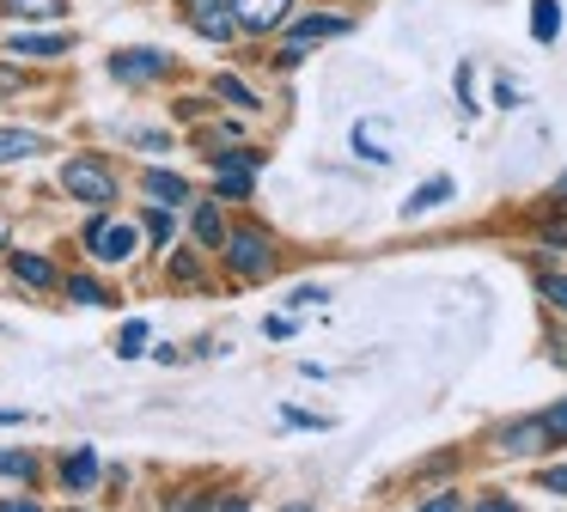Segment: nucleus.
I'll return each instance as SVG.
<instances>
[{"label":"nucleus","instance_id":"c85d7f7f","mask_svg":"<svg viewBox=\"0 0 567 512\" xmlns=\"http://www.w3.org/2000/svg\"><path fill=\"white\" fill-rule=\"evenodd\" d=\"M287 427H323V414H306V409H281Z\"/></svg>","mask_w":567,"mask_h":512},{"label":"nucleus","instance_id":"2f4dec72","mask_svg":"<svg viewBox=\"0 0 567 512\" xmlns=\"http://www.w3.org/2000/svg\"><path fill=\"white\" fill-rule=\"evenodd\" d=\"M323 299H330L323 287H299V293H293V305H323Z\"/></svg>","mask_w":567,"mask_h":512},{"label":"nucleus","instance_id":"bb28decb","mask_svg":"<svg viewBox=\"0 0 567 512\" xmlns=\"http://www.w3.org/2000/svg\"><path fill=\"white\" fill-rule=\"evenodd\" d=\"M543 488H549V494H561V500H567V463H555V470H543Z\"/></svg>","mask_w":567,"mask_h":512},{"label":"nucleus","instance_id":"9b49d317","mask_svg":"<svg viewBox=\"0 0 567 512\" xmlns=\"http://www.w3.org/2000/svg\"><path fill=\"white\" fill-rule=\"evenodd\" d=\"M62 482L74 488V494H86V488L99 482V451H92V446L68 451V458H62Z\"/></svg>","mask_w":567,"mask_h":512},{"label":"nucleus","instance_id":"6ab92c4d","mask_svg":"<svg viewBox=\"0 0 567 512\" xmlns=\"http://www.w3.org/2000/svg\"><path fill=\"white\" fill-rule=\"evenodd\" d=\"M555 31H561V12H555V0H537V12H530V37H537V43H555Z\"/></svg>","mask_w":567,"mask_h":512},{"label":"nucleus","instance_id":"cd10ccee","mask_svg":"<svg viewBox=\"0 0 567 512\" xmlns=\"http://www.w3.org/2000/svg\"><path fill=\"white\" fill-rule=\"evenodd\" d=\"M421 506H427V512H457V506H464V500H457V494H427V500H421Z\"/></svg>","mask_w":567,"mask_h":512},{"label":"nucleus","instance_id":"4468645a","mask_svg":"<svg viewBox=\"0 0 567 512\" xmlns=\"http://www.w3.org/2000/svg\"><path fill=\"white\" fill-rule=\"evenodd\" d=\"M7 55H25V61H50V55H68V37H13L7 43Z\"/></svg>","mask_w":567,"mask_h":512},{"label":"nucleus","instance_id":"dca6fc26","mask_svg":"<svg viewBox=\"0 0 567 512\" xmlns=\"http://www.w3.org/2000/svg\"><path fill=\"white\" fill-rule=\"evenodd\" d=\"M13 275L25 280V287H55V268L43 263V256H31V250H13Z\"/></svg>","mask_w":567,"mask_h":512},{"label":"nucleus","instance_id":"f03ea898","mask_svg":"<svg viewBox=\"0 0 567 512\" xmlns=\"http://www.w3.org/2000/svg\"><path fill=\"white\" fill-rule=\"evenodd\" d=\"M220 250H226V268H233V275H245V280H262L275 268V244L262 238V232H250V226L245 232H226Z\"/></svg>","mask_w":567,"mask_h":512},{"label":"nucleus","instance_id":"4be33fe9","mask_svg":"<svg viewBox=\"0 0 567 512\" xmlns=\"http://www.w3.org/2000/svg\"><path fill=\"white\" fill-rule=\"evenodd\" d=\"M172 232H177L172 207H165V202H159V207H147V238H153V244H172Z\"/></svg>","mask_w":567,"mask_h":512},{"label":"nucleus","instance_id":"c756f323","mask_svg":"<svg viewBox=\"0 0 567 512\" xmlns=\"http://www.w3.org/2000/svg\"><path fill=\"white\" fill-rule=\"evenodd\" d=\"M262 336H275V341H287V336H293V317H269V324H262Z\"/></svg>","mask_w":567,"mask_h":512},{"label":"nucleus","instance_id":"9d476101","mask_svg":"<svg viewBox=\"0 0 567 512\" xmlns=\"http://www.w3.org/2000/svg\"><path fill=\"white\" fill-rule=\"evenodd\" d=\"M348 19H336V12H311V19H299L293 31H287V49H306V43H323V37H342Z\"/></svg>","mask_w":567,"mask_h":512},{"label":"nucleus","instance_id":"473e14b6","mask_svg":"<svg viewBox=\"0 0 567 512\" xmlns=\"http://www.w3.org/2000/svg\"><path fill=\"white\" fill-rule=\"evenodd\" d=\"M25 421V409H0V427H19Z\"/></svg>","mask_w":567,"mask_h":512},{"label":"nucleus","instance_id":"2eb2a0df","mask_svg":"<svg viewBox=\"0 0 567 512\" xmlns=\"http://www.w3.org/2000/svg\"><path fill=\"white\" fill-rule=\"evenodd\" d=\"M147 195L165 207H177V202H189V183L177 177V171H147Z\"/></svg>","mask_w":567,"mask_h":512},{"label":"nucleus","instance_id":"5701e85b","mask_svg":"<svg viewBox=\"0 0 567 512\" xmlns=\"http://www.w3.org/2000/svg\"><path fill=\"white\" fill-rule=\"evenodd\" d=\"M0 475H19V482H31V475H38V458H31V451H0Z\"/></svg>","mask_w":567,"mask_h":512},{"label":"nucleus","instance_id":"39448f33","mask_svg":"<svg viewBox=\"0 0 567 512\" xmlns=\"http://www.w3.org/2000/svg\"><path fill=\"white\" fill-rule=\"evenodd\" d=\"M184 19H189V31H202L208 43H226V37L238 31L233 0H184Z\"/></svg>","mask_w":567,"mask_h":512},{"label":"nucleus","instance_id":"72a5a7b5","mask_svg":"<svg viewBox=\"0 0 567 512\" xmlns=\"http://www.w3.org/2000/svg\"><path fill=\"white\" fill-rule=\"evenodd\" d=\"M555 195H561V202H567V171H561V183H555Z\"/></svg>","mask_w":567,"mask_h":512},{"label":"nucleus","instance_id":"1a4fd4ad","mask_svg":"<svg viewBox=\"0 0 567 512\" xmlns=\"http://www.w3.org/2000/svg\"><path fill=\"white\" fill-rule=\"evenodd\" d=\"M354 158H360V165H391V134H384V122H354Z\"/></svg>","mask_w":567,"mask_h":512},{"label":"nucleus","instance_id":"0eeeda50","mask_svg":"<svg viewBox=\"0 0 567 512\" xmlns=\"http://www.w3.org/2000/svg\"><path fill=\"white\" fill-rule=\"evenodd\" d=\"M111 73L128 85L141 80H159V73H172V55H159V49H123V55H111Z\"/></svg>","mask_w":567,"mask_h":512},{"label":"nucleus","instance_id":"ddd939ff","mask_svg":"<svg viewBox=\"0 0 567 512\" xmlns=\"http://www.w3.org/2000/svg\"><path fill=\"white\" fill-rule=\"evenodd\" d=\"M452 190H457L452 177H427V183H421V190H415V195H409V202H403V219H415V214H427V207L452 202Z\"/></svg>","mask_w":567,"mask_h":512},{"label":"nucleus","instance_id":"a878e982","mask_svg":"<svg viewBox=\"0 0 567 512\" xmlns=\"http://www.w3.org/2000/svg\"><path fill=\"white\" fill-rule=\"evenodd\" d=\"M543 421H549V433L567 446V402H555V409H543Z\"/></svg>","mask_w":567,"mask_h":512},{"label":"nucleus","instance_id":"412c9836","mask_svg":"<svg viewBox=\"0 0 567 512\" xmlns=\"http://www.w3.org/2000/svg\"><path fill=\"white\" fill-rule=\"evenodd\" d=\"M116 354H123V360H135V354H147V324H123V336H116Z\"/></svg>","mask_w":567,"mask_h":512},{"label":"nucleus","instance_id":"a211bd4d","mask_svg":"<svg viewBox=\"0 0 567 512\" xmlns=\"http://www.w3.org/2000/svg\"><path fill=\"white\" fill-rule=\"evenodd\" d=\"M196 238L208 244V250H220V244H226V219H220V207H214V202L196 207Z\"/></svg>","mask_w":567,"mask_h":512},{"label":"nucleus","instance_id":"6e6552de","mask_svg":"<svg viewBox=\"0 0 567 512\" xmlns=\"http://www.w3.org/2000/svg\"><path fill=\"white\" fill-rule=\"evenodd\" d=\"M233 12H238L245 31H275V24H287L293 0H233Z\"/></svg>","mask_w":567,"mask_h":512},{"label":"nucleus","instance_id":"f257e3e1","mask_svg":"<svg viewBox=\"0 0 567 512\" xmlns=\"http://www.w3.org/2000/svg\"><path fill=\"white\" fill-rule=\"evenodd\" d=\"M62 190L74 195V202H86V207H111L116 202V171L104 165V158H68L62 165Z\"/></svg>","mask_w":567,"mask_h":512},{"label":"nucleus","instance_id":"f8f14e48","mask_svg":"<svg viewBox=\"0 0 567 512\" xmlns=\"http://www.w3.org/2000/svg\"><path fill=\"white\" fill-rule=\"evenodd\" d=\"M38 153H50V141H43V134H31V129H0V165H13V158H38Z\"/></svg>","mask_w":567,"mask_h":512},{"label":"nucleus","instance_id":"7c9ffc66","mask_svg":"<svg viewBox=\"0 0 567 512\" xmlns=\"http://www.w3.org/2000/svg\"><path fill=\"white\" fill-rule=\"evenodd\" d=\"M494 104H501V110H518V92H513V80H501V85H494Z\"/></svg>","mask_w":567,"mask_h":512},{"label":"nucleus","instance_id":"aec40b11","mask_svg":"<svg viewBox=\"0 0 567 512\" xmlns=\"http://www.w3.org/2000/svg\"><path fill=\"white\" fill-rule=\"evenodd\" d=\"M214 92H220L226 104H238V110H262V104H257V92H250L245 80H233V73H220V80H214Z\"/></svg>","mask_w":567,"mask_h":512},{"label":"nucleus","instance_id":"423d86ee","mask_svg":"<svg viewBox=\"0 0 567 512\" xmlns=\"http://www.w3.org/2000/svg\"><path fill=\"white\" fill-rule=\"evenodd\" d=\"M549 446H561V439L549 433V421L543 414H525V421H513L501 433V451L506 458H537V451H549Z\"/></svg>","mask_w":567,"mask_h":512},{"label":"nucleus","instance_id":"20e7f679","mask_svg":"<svg viewBox=\"0 0 567 512\" xmlns=\"http://www.w3.org/2000/svg\"><path fill=\"white\" fill-rule=\"evenodd\" d=\"M257 165H262V153H214V190L220 195H233V202H245L250 195V183H257Z\"/></svg>","mask_w":567,"mask_h":512},{"label":"nucleus","instance_id":"f3484780","mask_svg":"<svg viewBox=\"0 0 567 512\" xmlns=\"http://www.w3.org/2000/svg\"><path fill=\"white\" fill-rule=\"evenodd\" d=\"M0 12H13V19H62L68 0H0Z\"/></svg>","mask_w":567,"mask_h":512},{"label":"nucleus","instance_id":"393cba45","mask_svg":"<svg viewBox=\"0 0 567 512\" xmlns=\"http://www.w3.org/2000/svg\"><path fill=\"white\" fill-rule=\"evenodd\" d=\"M537 293L555 305V311H567V275H543V280H537Z\"/></svg>","mask_w":567,"mask_h":512},{"label":"nucleus","instance_id":"b1692460","mask_svg":"<svg viewBox=\"0 0 567 512\" xmlns=\"http://www.w3.org/2000/svg\"><path fill=\"white\" fill-rule=\"evenodd\" d=\"M68 299H80V305H111V293L99 287V280H86V275H74L68 280Z\"/></svg>","mask_w":567,"mask_h":512},{"label":"nucleus","instance_id":"c9c22d12","mask_svg":"<svg viewBox=\"0 0 567 512\" xmlns=\"http://www.w3.org/2000/svg\"><path fill=\"white\" fill-rule=\"evenodd\" d=\"M0 250H7V226H0Z\"/></svg>","mask_w":567,"mask_h":512},{"label":"nucleus","instance_id":"e433bc0d","mask_svg":"<svg viewBox=\"0 0 567 512\" xmlns=\"http://www.w3.org/2000/svg\"><path fill=\"white\" fill-rule=\"evenodd\" d=\"M561 348H567V341H561Z\"/></svg>","mask_w":567,"mask_h":512},{"label":"nucleus","instance_id":"7ed1b4c3","mask_svg":"<svg viewBox=\"0 0 567 512\" xmlns=\"http://www.w3.org/2000/svg\"><path fill=\"white\" fill-rule=\"evenodd\" d=\"M86 250L99 256V263H128V256L141 250V232L128 226V219H104V214H99V219L86 226Z\"/></svg>","mask_w":567,"mask_h":512},{"label":"nucleus","instance_id":"f704fd0d","mask_svg":"<svg viewBox=\"0 0 567 512\" xmlns=\"http://www.w3.org/2000/svg\"><path fill=\"white\" fill-rule=\"evenodd\" d=\"M7 85H13V73H0V92H7Z\"/></svg>","mask_w":567,"mask_h":512}]
</instances>
